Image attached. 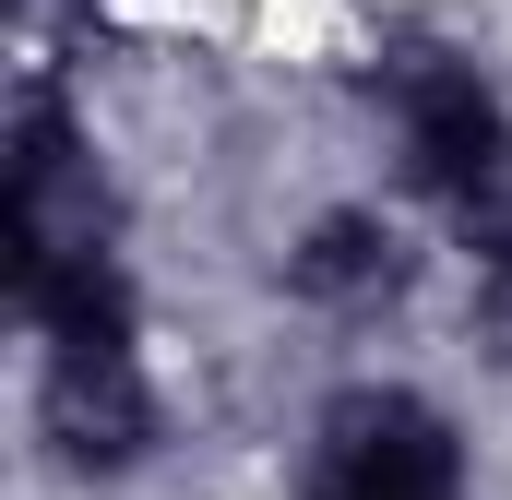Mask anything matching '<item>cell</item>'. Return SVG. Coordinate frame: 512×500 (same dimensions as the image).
<instances>
[{
	"label": "cell",
	"mask_w": 512,
	"mask_h": 500,
	"mask_svg": "<svg viewBox=\"0 0 512 500\" xmlns=\"http://www.w3.org/2000/svg\"><path fill=\"white\" fill-rule=\"evenodd\" d=\"M298 500H465V429L417 381H346L310 417Z\"/></svg>",
	"instance_id": "obj_2"
},
{
	"label": "cell",
	"mask_w": 512,
	"mask_h": 500,
	"mask_svg": "<svg viewBox=\"0 0 512 500\" xmlns=\"http://www.w3.org/2000/svg\"><path fill=\"white\" fill-rule=\"evenodd\" d=\"M382 120H393L405 179H417L477 250L512 239V96L465 60V48H405L382 72Z\"/></svg>",
	"instance_id": "obj_1"
},
{
	"label": "cell",
	"mask_w": 512,
	"mask_h": 500,
	"mask_svg": "<svg viewBox=\"0 0 512 500\" xmlns=\"http://www.w3.org/2000/svg\"><path fill=\"white\" fill-rule=\"evenodd\" d=\"M477 334H489V358L512 370V239L477 250Z\"/></svg>",
	"instance_id": "obj_5"
},
{
	"label": "cell",
	"mask_w": 512,
	"mask_h": 500,
	"mask_svg": "<svg viewBox=\"0 0 512 500\" xmlns=\"http://www.w3.org/2000/svg\"><path fill=\"white\" fill-rule=\"evenodd\" d=\"M405 286H417V239L393 227L382 203H334V215H310L298 250H286V298L322 310V322H382Z\"/></svg>",
	"instance_id": "obj_4"
},
{
	"label": "cell",
	"mask_w": 512,
	"mask_h": 500,
	"mask_svg": "<svg viewBox=\"0 0 512 500\" xmlns=\"http://www.w3.org/2000/svg\"><path fill=\"white\" fill-rule=\"evenodd\" d=\"M36 429H48V453L72 477H131L167 441L143 334H120V346H36Z\"/></svg>",
	"instance_id": "obj_3"
}]
</instances>
